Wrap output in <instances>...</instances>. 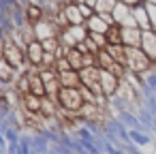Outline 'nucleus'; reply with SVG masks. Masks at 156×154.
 I'll use <instances>...</instances> for the list:
<instances>
[{"label": "nucleus", "instance_id": "20", "mask_svg": "<svg viewBox=\"0 0 156 154\" xmlns=\"http://www.w3.org/2000/svg\"><path fill=\"white\" fill-rule=\"evenodd\" d=\"M107 41H109V45H122V28L111 26L109 32H107Z\"/></svg>", "mask_w": 156, "mask_h": 154}, {"label": "nucleus", "instance_id": "25", "mask_svg": "<svg viewBox=\"0 0 156 154\" xmlns=\"http://www.w3.org/2000/svg\"><path fill=\"white\" fill-rule=\"evenodd\" d=\"M77 2H83V5H88V7H96V2H98V0H77Z\"/></svg>", "mask_w": 156, "mask_h": 154}, {"label": "nucleus", "instance_id": "17", "mask_svg": "<svg viewBox=\"0 0 156 154\" xmlns=\"http://www.w3.org/2000/svg\"><path fill=\"white\" fill-rule=\"evenodd\" d=\"M66 58H69V62H71V66H73L75 71H81V69H83V54H81V52L69 49V52H66Z\"/></svg>", "mask_w": 156, "mask_h": 154}, {"label": "nucleus", "instance_id": "15", "mask_svg": "<svg viewBox=\"0 0 156 154\" xmlns=\"http://www.w3.org/2000/svg\"><path fill=\"white\" fill-rule=\"evenodd\" d=\"M115 64H118V62H115L105 49H101V52L96 54V66H98V69H103V71H113Z\"/></svg>", "mask_w": 156, "mask_h": 154}, {"label": "nucleus", "instance_id": "16", "mask_svg": "<svg viewBox=\"0 0 156 154\" xmlns=\"http://www.w3.org/2000/svg\"><path fill=\"white\" fill-rule=\"evenodd\" d=\"M115 0H98L96 2V7H94V11L98 13V15H111L113 13V9H115Z\"/></svg>", "mask_w": 156, "mask_h": 154}, {"label": "nucleus", "instance_id": "23", "mask_svg": "<svg viewBox=\"0 0 156 154\" xmlns=\"http://www.w3.org/2000/svg\"><path fill=\"white\" fill-rule=\"evenodd\" d=\"M77 5H79V11H81V15H83V20H86V22H88L90 17H94V15H96V11H94L92 7H88V5H83V2H77Z\"/></svg>", "mask_w": 156, "mask_h": 154}, {"label": "nucleus", "instance_id": "8", "mask_svg": "<svg viewBox=\"0 0 156 154\" xmlns=\"http://www.w3.org/2000/svg\"><path fill=\"white\" fill-rule=\"evenodd\" d=\"M20 75L22 73L17 69H13L5 58H0V84H2V86H15Z\"/></svg>", "mask_w": 156, "mask_h": 154}, {"label": "nucleus", "instance_id": "6", "mask_svg": "<svg viewBox=\"0 0 156 154\" xmlns=\"http://www.w3.org/2000/svg\"><path fill=\"white\" fill-rule=\"evenodd\" d=\"M141 37H143V30L137 26L122 28V45L124 47H141Z\"/></svg>", "mask_w": 156, "mask_h": 154}, {"label": "nucleus", "instance_id": "11", "mask_svg": "<svg viewBox=\"0 0 156 154\" xmlns=\"http://www.w3.org/2000/svg\"><path fill=\"white\" fill-rule=\"evenodd\" d=\"M86 28H88L90 32H98V34H107L111 26H109V24H107V22L103 20V15H98V13H96L94 17H90V20L86 22Z\"/></svg>", "mask_w": 156, "mask_h": 154}, {"label": "nucleus", "instance_id": "12", "mask_svg": "<svg viewBox=\"0 0 156 154\" xmlns=\"http://www.w3.org/2000/svg\"><path fill=\"white\" fill-rule=\"evenodd\" d=\"M58 75H60V86L62 88H81L79 71H66V73H58Z\"/></svg>", "mask_w": 156, "mask_h": 154}, {"label": "nucleus", "instance_id": "5", "mask_svg": "<svg viewBox=\"0 0 156 154\" xmlns=\"http://www.w3.org/2000/svg\"><path fill=\"white\" fill-rule=\"evenodd\" d=\"M128 141L137 148H156V137L145 133V131H137V128H128Z\"/></svg>", "mask_w": 156, "mask_h": 154}, {"label": "nucleus", "instance_id": "1", "mask_svg": "<svg viewBox=\"0 0 156 154\" xmlns=\"http://www.w3.org/2000/svg\"><path fill=\"white\" fill-rule=\"evenodd\" d=\"M156 64L141 52V47H126V71H130L135 75H145Z\"/></svg>", "mask_w": 156, "mask_h": 154}, {"label": "nucleus", "instance_id": "27", "mask_svg": "<svg viewBox=\"0 0 156 154\" xmlns=\"http://www.w3.org/2000/svg\"><path fill=\"white\" fill-rule=\"evenodd\" d=\"M115 2H120V0H115Z\"/></svg>", "mask_w": 156, "mask_h": 154}, {"label": "nucleus", "instance_id": "14", "mask_svg": "<svg viewBox=\"0 0 156 154\" xmlns=\"http://www.w3.org/2000/svg\"><path fill=\"white\" fill-rule=\"evenodd\" d=\"M105 52H107L118 64H124V66H126V47H124V45H107Z\"/></svg>", "mask_w": 156, "mask_h": 154}, {"label": "nucleus", "instance_id": "2", "mask_svg": "<svg viewBox=\"0 0 156 154\" xmlns=\"http://www.w3.org/2000/svg\"><path fill=\"white\" fill-rule=\"evenodd\" d=\"M56 101H58V105H60L64 111H69L71 116H77V111L86 105L79 88H60Z\"/></svg>", "mask_w": 156, "mask_h": 154}, {"label": "nucleus", "instance_id": "3", "mask_svg": "<svg viewBox=\"0 0 156 154\" xmlns=\"http://www.w3.org/2000/svg\"><path fill=\"white\" fill-rule=\"evenodd\" d=\"M113 20H115V24L120 26V28H126V26H137V22H135V17H133V9L130 7H126V5H122V2H118L115 5V9H113ZM139 28V26H137Z\"/></svg>", "mask_w": 156, "mask_h": 154}, {"label": "nucleus", "instance_id": "4", "mask_svg": "<svg viewBox=\"0 0 156 154\" xmlns=\"http://www.w3.org/2000/svg\"><path fill=\"white\" fill-rule=\"evenodd\" d=\"M43 56H45V49H43V45H41V41H30L28 45H26V58H28V64L30 66H34V69H41V64H43Z\"/></svg>", "mask_w": 156, "mask_h": 154}, {"label": "nucleus", "instance_id": "19", "mask_svg": "<svg viewBox=\"0 0 156 154\" xmlns=\"http://www.w3.org/2000/svg\"><path fill=\"white\" fill-rule=\"evenodd\" d=\"M141 79H143V86H145V90H152V92H156V66H154V69H150L145 75H141Z\"/></svg>", "mask_w": 156, "mask_h": 154}, {"label": "nucleus", "instance_id": "9", "mask_svg": "<svg viewBox=\"0 0 156 154\" xmlns=\"http://www.w3.org/2000/svg\"><path fill=\"white\" fill-rule=\"evenodd\" d=\"M22 107H24V111H26V116H28V118H30V116H41L43 98L30 92V94L22 96Z\"/></svg>", "mask_w": 156, "mask_h": 154}, {"label": "nucleus", "instance_id": "24", "mask_svg": "<svg viewBox=\"0 0 156 154\" xmlns=\"http://www.w3.org/2000/svg\"><path fill=\"white\" fill-rule=\"evenodd\" d=\"M120 150H124L126 154H145V152H143L141 148H137V145H133L130 141H126V143H122V145H120Z\"/></svg>", "mask_w": 156, "mask_h": 154}, {"label": "nucleus", "instance_id": "21", "mask_svg": "<svg viewBox=\"0 0 156 154\" xmlns=\"http://www.w3.org/2000/svg\"><path fill=\"white\" fill-rule=\"evenodd\" d=\"M58 73H66V71H75L73 66H71V62H69V58L66 56H60L58 60H56V66H54Z\"/></svg>", "mask_w": 156, "mask_h": 154}, {"label": "nucleus", "instance_id": "26", "mask_svg": "<svg viewBox=\"0 0 156 154\" xmlns=\"http://www.w3.org/2000/svg\"><path fill=\"white\" fill-rule=\"evenodd\" d=\"M145 2H152V5H156V0H145Z\"/></svg>", "mask_w": 156, "mask_h": 154}, {"label": "nucleus", "instance_id": "10", "mask_svg": "<svg viewBox=\"0 0 156 154\" xmlns=\"http://www.w3.org/2000/svg\"><path fill=\"white\" fill-rule=\"evenodd\" d=\"M24 11H26L28 24H32V26H34L37 22H41L43 17H47V15H45V7H41V5H37V2H30Z\"/></svg>", "mask_w": 156, "mask_h": 154}, {"label": "nucleus", "instance_id": "13", "mask_svg": "<svg viewBox=\"0 0 156 154\" xmlns=\"http://www.w3.org/2000/svg\"><path fill=\"white\" fill-rule=\"evenodd\" d=\"M133 17H135V22H137V26H139L141 30H152V24H150V15H147L145 5L133 9Z\"/></svg>", "mask_w": 156, "mask_h": 154}, {"label": "nucleus", "instance_id": "7", "mask_svg": "<svg viewBox=\"0 0 156 154\" xmlns=\"http://www.w3.org/2000/svg\"><path fill=\"white\" fill-rule=\"evenodd\" d=\"M141 52L156 64V32H154V30H143V37H141Z\"/></svg>", "mask_w": 156, "mask_h": 154}, {"label": "nucleus", "instance_id": "18", "mask_svg": "<svg viewBox=\"0 0 156 154\" xmlns=\"http://www.w3.org/2000/svg\"><path fill=\"white\" fill-rule=\"evenodd\" d=\"M22 96H26V94H30V77L26 75V73H22L20 77H17V81H15V86H13Z\"/></svg>", "mask_w": 156, "mask_h": 154}, {"label": "nucleus", "instance_id": "22", "mask_svg": "<svg viewBox=\"0 0 156 154\" xmlns=\"http://www.w3.org/2000/svg\"><path fill=\"white\" fill-rule=\"evenodd\" d=\"M145 9H147V15H150V24H152V30L156 32V5H152V2H145Z\"/></svg>", "mask_w": 156, "mask_h": 154}]
</instances>
